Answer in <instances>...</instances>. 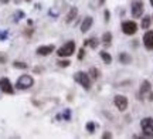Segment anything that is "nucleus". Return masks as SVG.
Listing matches in <instances>:
<instances>
[{"label":"nucleus","mask_w":153,"mask_h":139,"mask_svg":"<svg viewBox=\"0 0 153 139\" xmlns=\"http://www.w3.org/2000/svg\"><path fill=\"white\" fill-rule=\"evenodd\" d=\"M140 129L143 132V138H153V118H143L140 121Z\"/></svg>","instance_id":"nucleus-1"},{"label":"nucleus","mask_w":153,"mask_h":139,"mask_svg":"<svg viewBox=\"0 0 153 139\" xmlns=\"http://www.w3.org/2000/svg\"><path fill=\"white\" fill-rule=\"evenodd\" d=\"M74 81L78 84H81L82 88L84 89H91V78H89V75H88L87 72L84 71H78L74 74Z\"/></svg>","instance_id":"nucleus-2"},{"label":"nucleus","mask_w":153,"mask_h":139,"mask_svg":"<svg viewBox=\"0 0 153 139\" xmlns=\"http://www.w3.org/2000/svg\"><path fill=\"white\" fill-rule=\"evenodd\" d=\"M74 53H75V41H72V40L67 41L65 44L61 45L60 48H58V51H57L58 57H70Z\"/></svg>","instance_id":"nucleus-3"},{"label":"nucleus","mask_w":153,"mask_h":139,"mask_svg":"<svg viewBox=\"0 0 153 139\" xmlns=\"http://www.w3.org/2000/svg\"><path fill=\"white\" fill-rule=\"evenodd\" d=\"M34 85V78L31 75H27V74H24L22 77L17 80L16 83V88L17 89H28L31 88Z\"/></svg>","instance_id":"nucleus-4"},{"label":"nucleus","mask_w":153,"mask_h":139,"mask_svg":"<svg viewBox=\"0 0 153 139\" xmlns=\"http://www.w3.org/2000/svg\"><path fill=\"white\" fill-rule=\"evenodd\" d=\"M143 10H145V4H143L142 0H136V1H133V3H132L131 13H132V16L135 17V19H139V17H142Z\"/></svg>","instance_id":"nucleus-5"},{"label":"nucleus","mask_w":153,"mask_h":139,"mask_svg":"<svg viewBox=\"0 0 153 139\" xmlns=\"http://www.w3.org/2000/svg\"><path fill=\"white\" fill-rule=\"evenodd\" d=\"M122 31L126 34V36H133V34L137 31V24L132 20H128V22L122 23Z\"/></svg>","instance_id":"nucleus-6"},{"label":"nucleus","mask_w":153,"mask_h":139,"mask_svg":"<svg viewBox=\"0 0 153 139\" xmlns=\"http://www.w3.org/2000/svg\"><path fill=\"white\" fill-rule=\"evenodd\" d=\"M114 104L119 111H126V108H128V98L125 95H116L114 98Z\"/></svg>","instance_id":"nucleus-7"},{"label":"nucleus","mask_w":153,"mask_h":139,"mask_svg":"<svg viewBox=\"0 0 153 139\" xmlns=\"http://www.w3.org/2000/svg\"><path fill=\"white\" fill-rule=\"evenodd\" d=\"M0 89L4 94H10V95L14 94V88H13V85H11L9 78H0Z\"/></svg>","instance_id":"nucleus-8"},{"label":"nucleus","mask_w":153,"mask_h":139,"mask_svg":"<svg viewBox=\"0 0 153 139\" xmlns=\"http://www.w3.org/2000/svg\"><path fill=\"white\" fill-rule=\"evenodd\" d=\"M143 45L146 50H153V30H148L143 36Z\"/></svg>","instance_id":"nucleus-9"},{"label":"nucleus","mask_w":153,"mask_h":139,"mask_svg":"<svg viewBox=\"0 0 153 139\" xmlns=\"http://www.w3.org/2000/svg\"><path fill=\"white\" fill-rule=\"evenodd\" d=\"M150 89H152V84L149 80H145L142 84H140V91H139V100H143V97L150 92Z\"/></svg>","instance_id":"nucleus-10"},{"label":"nucleus","mask_w":153,"mask_h":139,"mask_svg":"<svg viewBox=\"0 0 153 139\" xmlns=\"http://www.w3.org/2000/svg\"><path fill=\"white\" fill-rule=\"evenodd\" d=\"M54 50H55L54 45H51V44H50V45H40L36 53H37L38 56L45 57V56H50V54H51V53H53Z\"/></svg>","instance_id":"nucleus-11"},{"label":"nucleus","mask_w":153,"mask_h":139,"mask_svg":"<svg viewBox=\"0 0 153 139\" xmlns=\"http://www.w3.org/2000/svg\"><path fill=\"white\" fill-rule=\"evenodd\" d=\"M92 24H94V19L91 16H88V17H85L84 19V22H82V24H81V33H87L89 28L92 27Z\"/></svg>","instance_id":"nucleus-12"},{"label":"nucleus","mask_w":153,"mask_h":139,"mask_svg":"<svg viewBox=\"0 0 153 139\" xmlns=\"http://www.w3.org/2000/svg\"><path fill=\"white\" fill-rule=\"evenodd\" d=\"M76 16H78V9H76V7H71V10L68 11V14H67V17H65V22L67 23H72L74 20H75Z\"/></svg>","instance_id":"nucleus-13"},{"label":"nucleus","mask_w":153,"mask_h":139,"mask_svg":"<svg viewBox=\"0 0 153 139\" xmlns=\"http://www.w3.org/2000/svg\"><path fill=\"white\" fill-rule=\"evenodd\" d=\"M119 61H120V64L128 65V64H131L132 62V57L129 56L128 53H119Z\"/></svg>","instance_id":"nucleus-14"},{"label":"nucleus","mask_w":153,"mask_h":139,"mask_svg":"<svg viewBox=\"0 0 153 139\" xmlns=\"http://www.w3.org/2000/svg\"><path fill=\"white\" fill-rule=\"evenodd\" d=\"M102 43H104L105 47L111 45V43H112V33H109V31L104 33V36H102Z\"/></svg>","instance_id":"nucleus-15"},{"label":"nucleus","mask_w":153,"mask_h":139,"mask_svg":"<svg viewBox=\"0 0 153 139\" xmlns=\"http://www.w3.org/2000/svg\"><path fill=\"white\" fill-rule=\"evenodd\" d=\"M99 56H101V58L104 60L105 64H111V62H112V56H111L109 53H106L105 50L101 51V53H99Z\"/></svg>","instance_id":"nucleus-16"},{"label":"nucleus","mask_w":153,"mask_h":139,"mask_svg":"<svg viewBox=\"0 0 153 139\" xmlns=\"http://www.w3.org/2000/svg\"><path fill=\"white\" fill-rule=\"evenodd\" d=\"M150 23H152V17H150V16H145L142 19V24H140V26H142L143 30H148V28L150 27Z\"/></svg>","instance_id":"nucleus-17"},{"label":"nucleus","mask_w":153,"mask_h":139,"mask_svg":"<svg viewBox=\"0 0 153 139\" xmlns=\"http://www.w3.org/2000/svg\"><path fill=\"white\" fill-rule=\"evenodd\" d=\"M88 75H89V78H91V80H98L99 71H98V70H97L95 67H92L91 70H89V72H88Z\"/></svg>","instance_id":"nucleus-18"},{"label":"nucleus","mask_w":153,"mask_h":139,"mask_svg":"<svg viewBox=\"0 0 153 139\" xmlns=\"http://www.w3.org/2000/svg\"><path fill=\"white\" fill-rule=\"evenodd\" d=\"M13 67L14 68H20V70H27L28 65L26 62H22V61H14L13 62Z\"/></svg>","instance_id":"nucleus-19"},{"label":"nucleus","mask_w":153,"mask_h":139,"mask_svg":"<svg viewBox=\"0 0 153 139\" xmlns=\"http://www.w3.org/2000/svg\"><path fill=\"white\" fill-rule=\"evenodd\" d=\"M98 44H99L98 39H89V40H87V45H89L91 48H97V47H98Z\"/></svg>","instance_id":"nucleus-20"},{"label":"nucleus","mask_w":153,"mask_h":139,"mask_svg":"<svg viewBox=\"0 0 153 139\" xmlns=\"http://www.w3.org/2000/svg\"><path fill=\"white\" fill-rule=\"evenodd\" d=\"M57 64H58V67H61V68H65V67H68L71 62L68 61V60H58L57 61Z\"/></svg>","instance_id":"nucleus-21"},{"label":"nucleus","mask_w":153,"mask_h":139,"mask_svg":"<svg viewBox=\"0 0 153 139\" xmlns=\"http://www.w3.org/2000/svg\"><path fill=\"white\" fill-rule=\"evenodd\" d=\"M87 131L89 132V134H94V132H95V123H94V122H88L87 123Z\"/></svg>","instance_id":"nucleus-22"},{"label":"nucleus","mask_w":153,"mask_h":139,"mask_svg":"<svg viewBox=\"0 0 153 139\" xmlns=\"http://www.w3.org/2000/svg\"><path fill=\"white\" fill-rule=\"evenodd\" d=\"M22 17H24V13H23V11H16V13H14V22H19Z\"/></svg>","instance_id":"nucleus-23"},{"label":"nucleus","mask_w":153,"mask_h":139,"mask_svg":"<svg viewBox=\"0 0 153 139\" xmlns=\"http://www.w3.org/2000/svg\"><path fill=\"white\" fill-rule=\"evenodd\" d=\"M62 117H64L65 121H70V119H71V111H70V109H65L64 114H62Z\"/></svg>","instance_id":"nucleus-24"},{"label":"nucleus","mask_w":153,"mask_h":139,"mask_svg":"<svg viewBox=\"0 0 153 139\" xmlns=\"http://www.w3.org/2000/svg\"><path fill=\"white\" fill-rule=\"evenodd\" d=\"M7 36H9L7 30H4V31H0V41H1V40H4V39H7Z\"/></svg>","instance_id":"nucleus-25"},{"label":"nucleus","mask_w":153,"mask_h":139,"mask_svg":"<svg viewBox=\"0 0 153 139\" xmlns=\"http://www.w3.org/2000/svg\"><path fill=\"white\" fill-rule=\"evenodd\" d=\"M84 56H85V50H84V48H81V50H79V53H78V60H82V58H84Z\"/></svg>","instance_id":"nucleus-26"},{"label":"nucleus","mask_w":153,"mask_h":139,"mask_svg":"<svg viewBox=\"0 0 153 139\" xmlns=\"http://www.w3.org/2000/svg\"><path fill=\"white\" fill-rule=\"evenodd\" d=\"M109 19H111V13H109V10H105V22L108 23V22H109Z\"/></svg>","instance_id":"nucleus-27"},{"label":"nucleus","mask_w":153,"mask_h":139,"mask_svg":"<svg viewBox=\"0 0 153 139\" xmlns=\"http://www.w3.org/2000/svg\"><path fill=\"white\" fill-rule=\"evenodd\" d=\"M102 138H104V139L112 138V134H111V132H105V134H104V135H102Z\"/></svg>","instance_id":"nucleus-28"},{"label":"nucleus","mask_w":153,"mask_h":139,"mask_svg":"<svg viewBox=\"0 0 153 139\" xmlns=\"http://www.w3.org/2000/svg\"><path fill=\"white\" fill-rule=\"evenodd\" d=\"M105 1H106V0H98V4L102 6V4H105Z\"/></svg>","instance_id":"nucleus-29"},{"label":"nucleus","mask_w":153,"mask_h":139,"mask_svg":"<svg viewBox=\"0 0 153 139\" xmlns=\"http://www.w3.org/2000/svg\"><path fill=\"white\" fill-rule=\"evenodd\" d=\"M149 101H153V92H149Z\"/></svg>","instance_id":"nucleus-30"},{"label":"nucleus","mask_w":153,"mask_h":139,"mask_svg":"<svg viewBox=\"0 0 153 139\" xmlns=\"http://www.w3.org/2000/svg\"><path fill=\"white\" fill-rule=\"evenodd\" d=\"M1 3H9V0H0Z\"/></svg>","instance_id":"nucleus-31"},{"label":"nucleus","mask_w":153,"mask_h":139,"mask_svg":"<svg viewBox=\"0 0 153 139\" xmlns=\"http://www.w3.org/2000/svg\"><path fill=\"white\" fill-rule=\"evenodd\" d=\"M150 4H152V6H153V0H150Z\"/></svg>","instance_id":"nucleus-32"},{"label":"nucleus","mask_w":153,"mask_h":139,"mask_svg":"<svg viewBox=\"0 0 153 139\" xmlns=\"http://www.w3.org/2000/svg\"><path fill=\"white\" fill-rule=\"evenodd\" d=\"M26 1H31V0H26Z\"/></svg>","instance_id":"nucleus-33"},{"label":"nucleus","mask_w":153,"mask_h":139,"mask_svg":"<svg viewBox=\"0 0 153 139\" xmlns=\"http://www.w3.org/2000/svg\"><path fill=\"white\" fill-rule=\"evenodd\" d=\"M152 22H153V16H152Z\"/></svg>","instance_id":"nucleus-34"}]
</instances>
